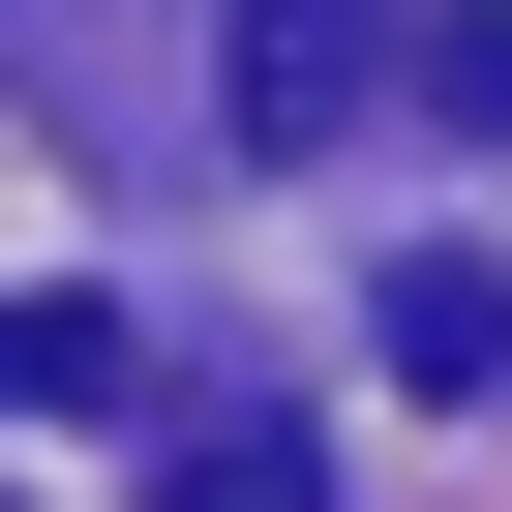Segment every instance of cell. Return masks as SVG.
I'll return each mask as SVG.
<instances>
[{"label":"cell","instance_id":"1","mask_svg":"<svg viewBox=\"0 0 512 512\" xmlns=\"http://www.w3.org/2000/svg\"><path fill=\"white\" fill-rule=\"evenodd\" d=\"M362 91H422L392 0H241V151H362Z\"/></svg>","mask_w":512,"mask_h":512},{"label":"cell","instance_id":"2","mask_svg":"<svg viewBox=\"0 0 512 512\" xmlns=\"http://www.w3.org/2000/svg\"><path fill=\"white\" fill-rule=\"evenodd\" d=\"M392 392H512V272H482V241L392 272Z\"/></svg>","mask_w":512,"mask_h":512},{"label":"cell","instance_id":"3","mask_svg":"<svg viewBox=\"0 0 512 512\" xmlns=\"http://www.w3.org/2000/svg\"><path fill=\"white\" fill-rule=\"evenodd\" d=\"M121 392V302H0V422H91Z\"/></svg>","mask_w":512,"mask_h":512},{"label":"cell","instance_id":"4","mask_svg":"<svg viewBox=\"0 0 512 512\" xmlns=\"http://www.w3.org/2000/svg\"><path fill=\"white\" fill-rule=\"evenodd\" d=\"M181 512H332V452H302V422H211V452H181Z\"/></svg>","mask_w":512,"mask_h":512}]
</instances>
